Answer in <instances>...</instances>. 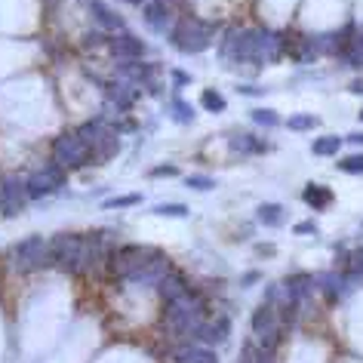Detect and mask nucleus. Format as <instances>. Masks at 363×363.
Masks as SVG:
<instances>
[{
  "mask_svg": "<svg viewBox=\"0 0 363 363\" xmlns=\"http://www.w3.org/2000/svg\"><path fill=\"white\" fill-rule=\"evenodd\" d=\"M169 43H176L182 52H204L213 43V25L204 19H194V15H185L176 22Z\"/></svg>",
  "mask_w": 363,
  "mask_h": 363,
  "instance_id": "f257e3e1",
  "label": "nucleus"
},
{
  "mask_svg": "<svg viewBox=\"0 0 363 363\" xmlns=\"http://www.w3.org/2000/svg\"><path fill=\"white\" fill-rule=\"evenodd\" d=\"M87 160H90V145L77 136V129L56 136V142H52V164L59 169H77Z\"/></svg>",
  "mask_w": 363,
  "mask_h": 363,
  "instance_id": "f03ea898",
  "label": "nucleus"
},
{
  "mask_svg": "<svg viewBox=\"0 0 363 363\" xmlns=\"http://www.w3.org/2000/svg\"><path fill=\"white\" fill-rule=\"evenodd\" d=\"M157 250H148V246H120V250H114L111 256H108V265H111V274L114 277H127L129 280V274H136L138 268L145 265L151 256Z\"/></svg>",
  "mask_w": 363,
  "mask_h": 363,
  "instance_id": "7ed1b4c3",
  "label": "nucleus"
},
{
  "mask_svg": "<svg viewBox=\"0 0 363 363\" xmlns=\"http://www.w3.org/2000/svg\"><path fill=\"white\" fill-rule=\"evenodd\" d=\"M252 333H256V342L262 348H274L277 339H280V311L268 302L259 305L252 311Z\"/></svg>",
  "mask_w": 363,
  "mask_h": 363,
  "instance_id": "20e7f679",
  "label": "nucleus"
},
{
  "mask_svg": "<svg viewBox=\"0 0 363 363\" xmlns=\"http://www.w3.org/2000/svg\"><path fill=\"white\" fill-rule=\"evenodd\" d=\"M13 262L19 271H37V268H46L50 265V243L43 237H28L25 243H19L13 250Z\"/></svg>",
  "mask_w": 363,
  "mask_h": 363,
  "instance_id": "39448f33",
  "label": "nucleus"
},
{
  "mask_svg": "<svg viewBox=\"0 0 363 363\" xmlns=\"http://www.w3.org/2000/svg\"><path fill=\"white\" fill-rule=\"evenodd\" d=\"M62 182H65L62 169L59 166H46V169H37L34 176H28L25 191H28V197H46V194H52V191H59Z\"/></svg>",
  "mask_w": 363,
  "mask_h": 363,
  "instance_id": "423d86ee",
  "label": "nucleus"
},
{
  "mask_svg": "<svg viewBox=\"0 0 363 363\" xmlns=\"http://www.w3.org/2000/svg\"><path fill=\"white\" fill-rule=\"evenodd\" d=\"M25 182L19 179V176H6L3 182H0V210H3V215H15L25 206Z\"/></svg>",
  "mask_w": 363,
  "mask_h": 363,
  "instance_id": "0eeeda50",
  "label": "nucleus"
},
{
  "mask_svg": "<svg viewBox=\"0 0 363 363\" xmlns=\"http://www.w3.org/2000/svg\"><path fill=\"white\" fill-rule=\"evenodd\" d=\"M169 271H173L169 259H164L160 252H154V256L145 262L136 274H129V280H133V283H145V287H160V280H164Z\"/></svg>",
  "mask_w": 363,
  "mask_h": 363,
  "instance_id": "6e6552de",
  "label": "nucleus"
},
{
  "mask_svg": "<svg viewBox=\"0 0 363 363\" xmlns=\"http://www.w3.org/2000/svg\"><path fill=\"white\" fill-rule=\"evenodd\" d=\"M108 46H111L114 59H123V62H136L145 56V43L138 41L136 34H129V31H120V34H114L111 41H108Z\"/></svg>",
  "mask_w": 363,
  "mask_h": 363,
  "instance_id": "1a4fd4ad",
  "label": "nucleus"
},
{
  "mask_svg": "<svg viewBox=\"0 0 363 363\" xmlns=\"http://www.w3.org/2000/svg\"><path fill=\"white\" fill-rule=\"evenodd\" d=\"M283 52H287L283 34H274V31H256V59L259 62H277Z\"/></svg>",
  "mask_w": 363,
  "mask_h": 363,
  "instance_id": "9d476101",
  "label": "nucleus"
},
{
  "mask_svg": "<svg viewBox=\"0 0 363 363\" xmlns=\"http://www.w3.org/2000/svg\"><path fill=\"white\" fill-rule=\"evenodd\" d=\"M231 333V320L228 318H215V320H204L200 327L194 329V339L206 345H215V342H225Z\"/></svg>",
  "mask_w": 363,
  "mask_h": 363,
  "instance_id": "9b49d317",
  "label": "nucleus"
},
{
  "mask_svg": "<svg viewBox=\"0 0 363 363\" xmlns=\"http://www.w3.org/2000/svg\"><path fill=\"white\" fill-rule=\"evenodd\" d=\"M105 92H108V99H111L114 105L120 108H129L138 99V90H136V83H129V80H111V83H105Z\"/></svg>",
  "mask_w": 363,
  "mask_h": 363,
  "instance_id": "f8f14e48",
  "label": "nucleus"
},
{
  "mask_svg": "<svg viewBox=\"0 0 363 363\" xmlns=\"http://www.w3.org/2000/svg\"><path fill=\"white\" fill-rule=\"evenodd\" d=\"M176 360L179 363H219V357H215V351L210 345H179Z\"/></svg>",
  "mask_w": 363,
  "mask_h": 363,
  "instance_id": "ddd939ff",
  "label": "nucleus"
},
{
  "mask_svg": "<svg viewBox=\"0 0 363 363\" xmlns=\"http://www.w3.org/2000/svg\"><path fill=\"white\" fill-rule=\"evenodd\" d=\"M157 290H160V296H164L166 302H176V299H182L185 292H191V290H188V280H185L182 274H176V271H169L164 280H160Z\"/></svg>",
  "mask_w": 363,
  "mask_h": 363,
  "instance_id": "4468645a",
  "label": "nucleus"
},
{
  "mask_svg": "<svg viewBox=\"0 0 363 363\" xmlns=\"http://www.w3.org/2000/svg\"><path fill=\"white\" fill-rule=\"evenodd\" d=\"M118 154V129H105V136L90 148V160H111Z\"/></svg>",
  "mask_w": 363,
  "mask_h": 363,
  "instance_id": "2eb2a0df",
  "label": "nucleus"
},
{
  "mask_svg": "<svg viewBox=\"0 0 363 363\" xmlns=\"http://www.w3.org/2000/svg\"><path fill=\"white\" fill-rule=\"evenodd\" d=\"M90 13H92V19H96V22H99V25H102L105 31H127V25H123V19H120V15L114 13V10H108L105 3H99V0L90 6Z\"/></svg>",
  "mask_w": 363,
  "mask_h": 363,
  "instance_id": "dca6fc26",
  "label": "nucleus"
},
{
  "mask_svg": "<svg viewBox=\"0 0 363 363\" xmlns=\"http://www.w3.org/2000/svg\"><path fill=\"white\" fill-rule=\"evenodd\" d=\"M302 197H305L308 206H314V210H327V206L333 204V191H329V188H320V185H308Z\"/></svg>",
  "mask_w": 363,
  "mask_h": 363,
  "instance_id": "f3484780",
  "label": "nucleus"
},
{
  "mask_svg": "<svg viewBox=\"0 0 363 363\" xmlns=\"http://www.w3.org/2000/svg\"><path fill=\"white\" fill-rule=\"evenodd\" d=\"M241 363H274V354L271 348H262L259 342H243Z\"/></svg>",
  "mask_w": 363,
  "mask_h": 363,
  "instance_id": "a211bd4d",
  "label": "nucleus"
},
{
  "mask_svg": "<svg viewBox=\"0 0 363 363\" xmlns=\"http://www.w3.org/2000/svg\"><path fill=\"white\" fill-rule=\"evenodd\" d=\"M287 290H290V296H292V302H302V299L311 292V287H314V280L308 274H296V277H287Z\"/></svg>",
  "mask_w": 363,
  "mask_h": 363,
  "instance_id": "6ab92c4d",
  "label": "nucleus"
},
{
  "mask_svg": "<svg viewBox=\"0 0 363 363\" xmlns=\"http://www.w3.org/2000/svg\"><path fill=\"white\" fill-rule=\"evenodd\" d=\"M120 74H123V80L138 83V80H148V77H151V68L145 65L142 59H136V62H123V65H120Z\"/></svg>",
  "mask_w": 363,
  "mask_h": 363,
  "instance_id": "aec40b11",
  "label": "nucleus"
},
{
  "mask_svg": "<svg viewBox=\"0 0 363 363\" xmlns=\"http://www.w3.org/2000/svg\"><path fill=\"white\" fill-rule=\"evenodd\" d=\"M105 123L102 120H87V123H83V127L80 129H77V136H80L83 138V142H87L90 145V148H92V145H96L99 142V138H102L105 136Z\"/></svg>",
  "mask_w": 363,
  "mask_h": 363,
  "instance_id": "412c9836",
  "label": "nucleus"
},
{
  "mask_svg": "<svg viewBox=\"0 0 363 363\" xmlns=\"http://www.w3.org/2000/svg\"><path fill=\"white\" fill-rule=\"evenodd\" d=\"M339 148H342V138L339 136H320L318 142L311 145V151L318 154V157H333V154H339Z\"/></svg>",
  "mask_w": 363,
  "mask_h": 363,
  "instance_id": "4be33fe9",
  "label": "nucleus"
},
{
  "mask_svg": "<svg viewBox=\"0 0 363 363\" xmlns=\"http://www.w3.org/2000/svg\"><path fill=\"white\" fill-rule=\"evenodd\" d=\"M318 287L327 292V299L329 302H336L339 299V292H342V287H345V280L339 274H323V277H318Z\"/></svg>",
  "mask_w": 363,
  "mask_h": 363,
  "instance_id": "5701e85b",
  "label": "nucleus"
},
{
  "mask_svg": "<svg viewBox=\"0 0 363 363\" xmlns=\"http://www.w3.org/2000/svg\"><path fill=\"white\" fill-rule=\"evenodd\" d=\"M231 151H234V154H252V151H265V145L256 142V138H252V136L241 133V136H234V138H231Z\"/></svg>",
  "mask_w": 363,
  "mask_h": 363,
  "instance_id": "b1692460",
  "label": "nucleus"
},
{
  "mask_svg": "<svg viewBox=\"0 0 363 363\" xmlns=\"http://www.w3.org/2000/svg\"><path fill=\"white\" fill-rule=\"evenodd\" d=\"M166 15H169V10L164 6V0L148 3V10H145V19H148V25H154V28H166Z\"/></svg>",
  "mask_w": 363,
  "mask_h": 363,
  "instance_id": "393cba45",
  "label": "nucleus"
},
{
  "mask_svg": "<svg viewBox=\"0 0 363 363\" xmlns=\"http://www.w3.org/2000/svg\"><path fill=\"white\" fill-rule=\"evenodd\" d=\"M259 222H265V225H280V222H283V206L280 204L259 206Z\"/></svg>",
  "mask_w": 363,
  "mask_h": 363,
  "instance_id": "a878e982",
  "label": "nucleus"
},
{
  "mask_svg": "<svg viewBox=\"0 0 363 363\" xmlns=\"http://www.w3.org/2000/svg\"><path fill=\"white\" fill-rule=\"evenodd\" d=\"M200 105H204L206 111H213V114L225 111V99H222L215 90H204V96H200Z\"/></svg>",
  "mask_w": 363,
  "mask_h": 363,
  "instance_id": "bb28decb",
  "label": "nucleus"
},
{
  "mask_svg": "<svg viewBox=\"0 0 363 363\" xmlns=\"http://www.w3.org/2000/svg\"><path fill=\"white\" fill-rule=\"evenodd\" d=\"M237 37H241V31L237 28H231L222 34V59H234V52H237Z\"/></svg>",
  "mask_w": 363,
  "mask_h": 363,
  "instance_id": "cd10ccee",
  "label": "nucleus"
},
{
  "mask_svg": "<svg viewBox=\"0 0 363 363\" xmlns=\"http://www.w3.org/2000/svg\"><path fill=\"white\" fill-rule=\"evenodd\" d=\"M287 127H290V129H296V133H302V129H314V127H320V120H318V118H311V114H292V118L287 120Z\"/></svg>",
  "mask_w": 363,
  "mask_h": 363,
  "instance_id": "c85d7f7f",
  "label": "nucleus"
},
{
  "mask_svg": "<svg viewBox=\"0 0 363 363\" xmlns=\"http://www.w3.org/2000/svg\"><path fill=\"white\" fill-rule=\"evenodd\" d=\"M136 204H142V194H120V197H111V200H105V210H127V206H136Z\"/></svg>",
  "mask_w": 363,
  "mask_h": 363,
  "instance_id": "c756f323",
  "label": "nucleus"
},
{
  "mask_svg": "<svg viewBox=\"0 0 363 363\" xmlns=\"http://www.w3.org/2000/svg\"><path fill=\"white\" fill-rule=\"evenodd\" d=\"M342 173H363V154H354V157H342L336 164Z\"/></svg>",
  "mask_w": 363,
  "mask_h": 363,
  "instance_id": "7c9ffc66",
  "label": "nucleus"
},
{
  "mask_svg": "<svg viewBox=\"0 0 363 363\" xmlns=\"http://www.w3.org/2000/svg\"><path fill=\"white\" fill-rule=\"evenodd\" d=\"M252 120L259 123V127H277L280 118H277L274 111H265V108H259V111H252Z\"/></svg>",
  "mask_w": 363,
  "mask_h": 363,
  "instance_id": "2f4dec72",
  "label": "nucleus"
},
{
  "mask_svg": "<svg viewBox=\"0 0 363 363\" xmlns=\"http://www.w3.org/2000/svg\"><path fill=\"white\" fill-rule=\"evenodd\" d=\"M345 271H348L351 277H357V274H363V250H357V252H351V256H348V262H345Z\"/></svg>",
  "mask_w": 363,
  "mask_h": 363,
  "instance_id": "473e14b6",
  "label": "nucleus"
},
{
  "mask_svg": "<svg viewBox=\"0 0 363 363\" xmlns=\"http://www.w3.org/2000/svg\"><path fill=\"white\" fill-rule=\"evenodd\" d=\"M169 114H173L176 120H182V123H188L191 118H194V111L188 108V102H173V108H169Z\"/></svg>",
  "mask_w": 363,
  "mask_h": 363,
  "instance_id": "72a5a7b5",
  "label": "nucleus"
},
{
  "mask_svg": "<svg viewBox=\"0 0 363 363\" xmlns=\"http://www.w3.org/2000/svg\"><path fill=\"white\" fill-rule=\"evenodd\" d=\"M157 215H188V206L182 204H164V206H154Z\"/></svg>",
  "mask_w": 363,
  "mask_h": 363,
  "instance_id": "f704fd0d",
  "label": "nucleus"
},
{
  "mask_svg": "<svg viewBox=\"0 0 363 363\" xmlns=\"http://www.w3.org/2000/svg\"><path fill=\"white\" fill-rule=\"evenodd\" d=\"M188 188H200V191H213L215 188V182L210 179V176H191V179H188Z\"/></svg>",
  "mask_w": 363,
  "mask_h": 363,
  "instance_id": "c9c22d12",
  "label": "nucleus"
},
{
  "mask_svg": "<svg viewBox=\"0 0 363 363\" xmlns=\"http://www.w3.org/2000/svg\"><path fill=\"white\" fill-rule=\"evenodd\" d=\"M292 231H296V234H314V231H318V228H314V222H299V225L296 228H292Z\"/></svg>",
  "mask_w": 363,
  "mask_h": 363,
  "instance_id": "e433bc0d",
  "label": "nucleus"
},
{
  "mask_svg": "<svg viewBox=\"0 0 363 363\" xmlns=\"http://www.w3.org/2000/svg\"><path fill=\"white\" fill-rule=\"evenodd\" d=\"M176 173H179V169L169 166V164H166V166H154V169H151V176H176Z\"/></svg>",
  "mask_w": 363,
  "mask_h": 363,
  "instance_id": "4c0bfd02",
  "label": "nucleus"
},
{
  "mask_svg": "<svg viewBox=\"0 0 363 363\" xmlns=\"http://www.w3.org/2000/svg\"><path fill=\"white\" fill-rule=\"evenodd\" d=\"M259 277H262L259 271H250V274L241 277V283H243V287H252V283H259Z\"/></svg>",
  "mask_w": 363,
  "mask_h": 363,
  "instance_id": "58836bf2",
  "label": "nucleus"
},
{
  "mask_svg": "<svg viewBox=\"0 0 363 363\" xmlns=\"http://www.w3.org/2000/svg\"><path fill=\"white\" fill-rule=\"evenodd\" d=\"M173 80H179V87H185V83H188V80H191V77H188V74H185V71H173Z\"/></svg>",
  "mask_w": 363,
  "mask_h": 363,
  "instance_id": "ea45409f",
  "label": "nucleus"
},
{
  "mask_svg": "<svg viewBox=\"0 0 363 363\" xmlns=\"http://www.w3.org/2000/svg\"><path fill=\"white\" fill-rule=\"evenodd\" d=\"M256 250L262 252V256H268V252H271V256H274V246H268V243H259V246H256Z\"/></svg>",
  "mask_w": 363,
  "mask_h": 363,
  "instance_id": "a19ab883",
  "label": "nucleus"
},
{
  "mask_svg": "<svg viewBox=\"0 0 363 363\" xmlns=\"http://www.w3.org/2000/svg\"><path fill=\"white\" fill-rule=\"evenodd\" d=\"M348 142H354V145H363V133H354V136H348Z\"/></svg>",
  "mask_w": 363,
  "mask_h": 363,
  "instance_id": "79ce46f5",
  "label": "nucleus"
},
{
  "mask_svg": "<svg viewBox=\"0 0 363 363\" xmlns=\"http://www.w3.org/2000/svg\"><path fill=\"white\" fill-rule=\"evenodd\" d=\"M351 92H363V80H354L351 83Z\"/></svg>",
  "mask_w": 363,
  "mask_h": 363,
  "instance_id": "37998d69",
  "label": "nucleus"
},
{
  "mask_svg": "<svg viewBox=\"0 0 363 363\" xmlns=\"http://www.w3.org/2000/svg\"><path fill=\"white\" fill-rule=\"evenodd\" d=\"M123 3H142V0H123Z\"/></svg>",
  "mask_w": 363,
  "mask_h": 363,
  "instance_id": "c03bdc74",
  "label": "nucleus"
},
{
  "mask_svg": "<svg viewBox=\"0 0 363 363\" xmlns=\"http://www.w3.org/2000/svg\"><path fill=\"white\" fill-rule=\"evenodd\" d=\"M360 120H363V111H360Z\"/></svg>",
  "mask_w": 363,
  "mask_h": 363,
  "instance_id": "a18cd8bd",
  "label": "nucleus"
}]
</instances>
